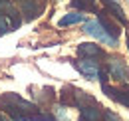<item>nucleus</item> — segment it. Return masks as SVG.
I'll use <instances>...</instances> for the list:
<instances>
[{"mask_svg":"<svg viewBox=\"0 0 129 121\" xmlns=\"http://www.w3.org/2000/svg\"><path fill=\"white\" fill-rule=\"evenodd\" d=\"M83 32L89 34V36H93V38H97L99 42H105L107 46H117V38H113L111 34L103 28V24H101L99 20L85 22V24H83Z\"/></svg>","mask_w":129,"mask_h":121,"instance_id":"1","label":"nucleus"},{"mask_svg":"<svg viewBox=\"0 0 129 121\" xmlns=\"http://www.w3.org/2000/svg\"><path fill=\"white\" fill-rule=\"evenodd\" d=\"M101 89H103V93L109 97V99H113V101H117V103H121V105H125L129 109V85H123V87H111V85H101Z\"/></svg>","mask_w":129,"mask_h":121,"instance_id":"2","label":"nucleus"},{"mask_svg":"<svg viewBox=\"0 0 129 121\" xmlns=\"http://www.w3.org/2000/svg\"><path fill=\"white\" fill-rule=\"evenodd\" d=\"M76 68H78V72H80L81 76L87 77V79H97V77H99V74H101V70H99L97 62H93L91 58L78 60V62H76Z\"/></svg>","mask_w":129,"mask_h":121,"instance_id":"3","label":"nucleus"},{"mask_svg":"<svg viewBox=\"0 0 129 121\" xmlns=\"http://www.w3.org/2000/svg\"><path fill=\"white\" fill-rule=\"evenodd\" d=\"M107 70H109V76H113L115 79H125V81H129V68L123 60L111 58L109 64H107Z\"/></svg>","mask_w":129,"mask_h":121,"instance_id":"4","label":"nucleus"},{"mask_svg":"<svg viewBox=\"0 0 129 121\" xmlns=\"http://www.w3.org/2000/svg\"><path fill=\"white\" fill-rule=\"evenodd\" d=\"M103 2V6H105V10L109 12V14L113 16V18H117L123 26H129L127 22V16H125V12H123V8H121V4L117 2V0H101Z\"/></svg>","mask_w":129,"mask_h":121,"instance_id":"5","label":"nucleus"},{"mask_svg":"<svg viewBox=\"0 0 129 121\" xmlns=\"http://www.w3.org/2000/svg\"><path fill=\"white\" fill-rule=\"evenodd\" d=\"M0 14L8 16V18H10V22L14 24V28H18V26L22 24V20H20V16H18L16 8L12 6V2H10V0H0Z\"/></svg>","mask_w":129,"mask_h":121,"instance_id":"6","label":"nucleus"},{"mask_svg":"<svg viewBox=\"0 0 129 121\" xmlns=\"http://www.w3.org/2000/svg\"><path fill=\"white\" fill-rule=\"evenodd\" d=\"M78 54L83 58H99V56H103V50L93 42H83L78 46Z\"/></svg>","mask_w":129,"mask_h":121,"instance_id":"7","label":"nucleus"},{"mask_svg":"<svg viewBox=\"0 0 129 121\" xmlns=\"http://www.w3.org/2000/svg\"><path fill=\"white\" fill-rule=\"evenodd\" d=\"M18 4H20V10L26 20H34L40 14V6L36 4V0H18Z\"/></svg>","mask_w":129,"mask_h":121,"instance_id":"8","label":"nucleus"},{"mask_svg":"<svg viewBox=\"0 0 129 121\" xmlns=\"http://www.w3.org/2000/svg\"><path fill=\"white\" fill-rule=\"evenodd\" d=\"M81 117H83V121H101L103 113H101L95 105L93 107L85 105V107H81Z\"/></svg>","mask_w":129,"mask_h":121,"instance_id":"9","label":"nucleus"},{"mask_svg":"<svg viewBox=\"0 0 129 121\" xmlns=\"http://www.w3.org/2000/svg\"><path fill=\"white\" fill-rule=\"evenodd\" d=\"M78 22H83V14L81 12H70L60 20V26H72V24H78Z\"/></svg>","mask_w":129,"mask_h":121,"instance_id":"10","label":"nucleus"},{"mask_svg":"<svg viewBox=\"0 0 129 121\" xmlns=\"http://www.w3.org/2000/svg\"><path fill=\"white\" fill-rule=\"evenodd\" d=\"M12 30H16V28H14V24L10 22V18L0 14V34H8V32H12Z\"/></svg>","mask_w":129,"mask_h":121,"instance_id":"11","label":"nucleus"},{"mask_svg":"<svg viewBox=\"0 0 129 121\" xmlns=\"http://www.w3.org/2000/svg\"><path fill=\"white\" fill-rule=\"evenodd\" d=\"M93 4H95V0H72V6H76L80 10H89V8H93Z\"/></svg>","mask_w":129,"mask_h":121,"instance_id":"12","label":"nucleus"},{"mask_svg":"<svg viewBox=\"0 0 129 121\" xmlns=\"http://www.w3.org/2000/svg\"><path fill=\"white\" fill-rule=\"evenodd\" d=\"M103 119L105 121H123L119 115H115L113 111H105V113H103Z\"/></svg>","mask_w":129,"mask_h":121,"instance_id":"13","label":"nucleus"},{"mask_svg":"<svg viewBox=\"0 0 129 121\" xmlns=\"http://www.w3.org/2000/svg\"><path fill=\"white\" fill-rule=\"evenodd\" d=\"M0 121H10V119H8V117H6L4 113H0Z\"/></svg>","mask_w":129,"mask_h":121,"instance_id":"14","label":"nucleus"}]
</instances>
